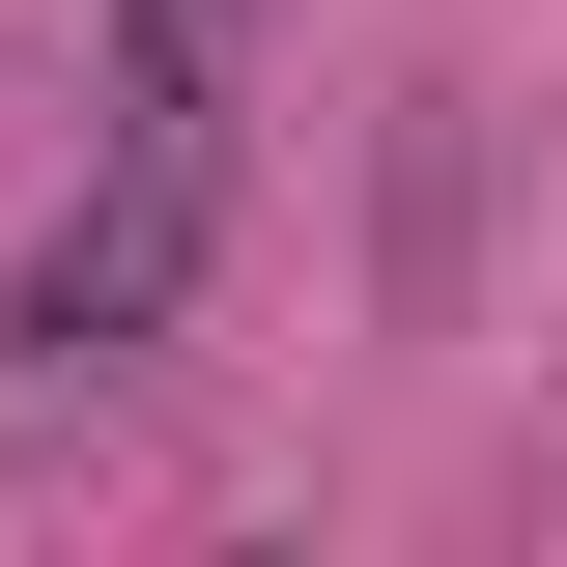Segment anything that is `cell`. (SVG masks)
Returning <instances> with one entry per match:
<instances>
[{
	"instance_id": "1",
	"label": "cell",
	"mask_w": 567,
	"mask_h": 567,
	"mask_svg": "<svg viewBox=\"0 0 567 567\" xmlns=\"http://www.w3.org/2000/svg\"><path fill=\"white\" fill-rule=\"evenodd\" d=\"M199 256H227V142H85V199L29 227V284H0V454H58L85 398H142L171 369V312H199Z\"/></svg>"
},
{
	"instance_id": "2",
	"label": "cell",
	"mask_w": 567,
	"mask_h": 567,
	"mask_svg": "<svg viewBox=\"0 0 567 567\" xmlns=\"http://www.w3.org/2000/svg\"><path fill=\"white\" fill-rule=\"evenodd\" d=\"M227 58H256V0H114V114L142 142H227Z\"/></svg>"
}]
</instances>
